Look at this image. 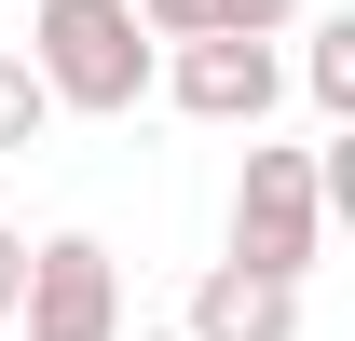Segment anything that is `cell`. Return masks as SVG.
<instances>
[{"instance_id":"obj_7","label":"cell","mask_w":355,"mask_h":341,"mask_svg":"<svg viewBox=\"0 0 355 341\" xmlns=\"http://www.w3.org/2000/svg\"><path fill=\"white\" fill-rule=\"evenodd\" d=\"M42 123H55L42 69H28V55H0V164H14V150H42Z\"/></svg>"},{"instance_id":"obj_3","label":"cell","mask_w":355,"mask_h":341,"mask_svg":"<svg viewBox=\"0 0 355 341\" xmlns=\"http://www.w3.org/2000/svg\"><path fill=\"white\" fill-rule=\"evenodd\" d=\"M14 328L28 341H110L123 328V259L96 232H42L28 246V287H14Z\"/></svg>"},{"instance_id":"obj_4","label":"cell","mask_w":355,"mask_h":341,"mask_svg":"<svg viewBox=\"0 0 355 341\" xmlns=\"http://www.w3.org/2000/svg\"><path fill=\"white\" fill-rule=\"evenodd\" d=\"M232 259H260V273H314L328 259L314 150H246V177H232Z\"/></svg>"},{"instance_id":"obj_9","label":"cell","mask_w":355,"mask_h":341,"mask_svg":"<svg viewBox=\"0 0 355 341\" xmlns=\"http://www.w3.org/2000/svg\"><path fill=\"white\" fill-rule=\"evenodd\" d=\"M14 287H28V232L0 218V328H14Z\"/></svg>"},{"instance_id":"obj_1","label":"cell","mask_w":355,"mask_h":341,"mask_svg":"<svg viewBox=\"0 0 355 341\" xmlns=\"http://www.w3.org/2000/svg\"><path fill=\"white\" fill-rule=\"evenodd\" d=\"M150 28H137V0H42V28H28V69H42L55 110H83V123H123L137 96H150Z\"/></svg>"},{"instance_id":"obj_2","label":"cell","mask_w":355,"mask_h":341,"mask_svg":"<svg viewBox=\"0 0 355 341\" xmlns=\"http://www.w3.org/2000/svg\"><path fill=\"white\" fill-rule=\"evenodd\" d=\"M150 82H164L191 123H246V137H260V110L287 96V55H273L260 28H191L178 55H150Z\"/></svg>"},{"instance_id":"obj_8","label":"cell","mask_w":355,"mask_h":341,"mask_svg":"<svg viewBox=\"0 0 355 341\" xmlns=\"http://www.w3.org/2000/svg\"><path fill=\"white\" fill-rule=\"evenodd\" d=\"M205 14H219V28H260V42H287V28H301V0H205Z\"/></svg>"},{"instance_id":"obj_10","label":"cell","mask_w":355,"mask_h":341,"mask_svg":"<svg viewBox=\"0 0 355 341\" xmlns=\"http://www.w3.org/2000/svg\"><path fill=\"white\" fill-rule=\"evenodd\" d=\"M110 341H191V328H110Z\"/></svg>"},{"instance_id":"obj_6","label":"cell","mask_w":355,"mask_h":341,"mask_svg":"<svg viewBox=\"0 0 355 341\" xmlns=\"http://www.w3.org/2000/svg\"><path fill=\"white\" fill-rule=\"evenodd\" d=\"M301 96L328 110V123H355V14H314V42H301Z\"/></svg>"},{"instance_id":"obj_5","label":"cell","mask_w":355,"mask_h":341,"mask_svg":"<svg viewBox=\"0 0 355 341\" xmlns=\"http://www.w3.org/2000/svg\"><path fill=\"white\" fill-rule=\"evenodd\" d=\"M191 341H301V273H260V259H219L205 287H191V314H178Z\"/></svg>"}]
</instances>
